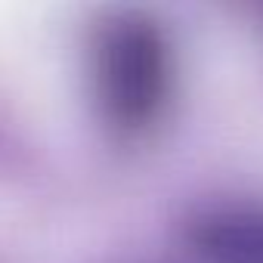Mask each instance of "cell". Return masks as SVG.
Here are the masks:
<instances>
[{
    "instance_id": "cell-1",
    "label": "cell",
    "mask_w": 263,
    "mask_h": 263,
    "mask_svg": "<svg viewBox=\"0 0 263 263\" xmlns=\"http://www.w3.org/2000/svg\"><path fill=\"white\" fill-rule=\"evenodd\" d=\"M87 90L102 127L140 140L164 121L177 96V47L146 10H108L87 34Z\"/></svg>"
},
{
    "instance_id": "cell-2",
    "label": "cell",
    "mask_w": 263,
    "mask_h": 263,
    "mask_svg": "<svg viewBox=\"0 0 263 263\" xmlns=\"http://www.w3.org/2000/svg\"><path fill=\"white\" fill-rule=\"evenodd\" d=\"M195 263H263V201L235 198L198 208L183 226Z\"/></svg>"
}]
</instances>
